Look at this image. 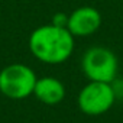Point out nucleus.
Instances as JSON below:
<instances>
[{
    "label": "nucleus",
    "instance_id": "6",
    "mask_svg": "<svg viewBox=\"0 0 123 123\" xmlns=\"http://www.w3.org/2000/svg\"><path fill=\"white\" fill-rule=\"evenodd\" d=\"M33 94L39 101L48 106H55L61 103L65 97V87L58 78L42 77L36 80Z\"/></svg>",
    "mask_w": 123,
    "mask_h": 123
},
{
    "label": "nucleus",
    "instance_id": "2",
    "mask_svg": "<svg viewBox=\"0 0 123 123\" xmlns=\"http://www.w3.org/2000/svg\"><path fill=\"white\" fill-rule=\"evenodd\" d=\"M81 68L90 81L113 83L117 75L119 62L111 49L106 46H91L83 55Z\"/></svg>",
    "mask_w": 123,
    "mask_h": 123
},
{
    "label": "nucleus",
    "instance_id": "1",
    "mask_svg": "<svg viewBox=\"0 0 123 123\" xmlns=\"http://www.w3.org/2000/svg\"><path fill=\"white\" fill-rule=\"evenodd\" d=\"M29 49L32 55L43 64H62L74 51V35L67 28L54 23L42 25L31 33Z\"/></svg>",
    "mask_w": 123,
    "mask_h": 123
},
{
    "label": "nucleus",
    "instance_id": "7",
    "mask_svg": "<svg viewBox=\"0 0 123 123\" xmlns=\"http://www.w3.org/2000/svg\"><path fill=\"white\" fill-rule=\"evenodd\" d=\"M67 22H68V15H65V13H55L52 16V22L51 23H54L56 26L67 28Z\"/></svg>",
    "mask_w": 123,
    "mask_h": 123
},
{
    "label": "nucleus",
    "instance_id": "4",
    "mask_svg": "<svg viewBox=\"0 0 123 123\" xmlns=\"http://www.w3.org/2000/svg\"><path fill=\"white\" fill-rule=\"evenodd\" d=\"M116 100V93L111 83L90 81L78 94V107L88 116H98L111 109Z\"/></svg>",
    "mask_w": 123,
    "mask_h": 123
},
{
    "label": "nucleus",
    "instance_id": "5",
    "mask_svg": "<svg viewBox=\"0 0 123 123\" xmlns=\"http://www.w3.org/2000/svg\"><path fill=\"white\" fill-rule=\"evenodd\" d=\"M101 26V13L93 6H81L68 15L67 29L75 36H90Z\"/></svg>",
    "mask_w": 123,
    "mask_h": 123
},
{
    "label": "nucleus",
    "instance_id": "3",
    "mask_svg": "<svg viewBox=\"0 0 123 123\" xmlns=\"http://www.w3.org/2000/svg\"><path fill=\"white\" fill-rule=\"evenodd\" d=\"M36 80L31 67L25 64H10L0 71V93L13 100L26 98L33 94Z\"/></svg>",
    "mask_w": 123,
    "mask_h": 123
}]
</instances>
